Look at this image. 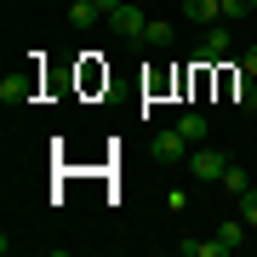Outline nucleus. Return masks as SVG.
Listing matches in <instances>:
<instances>
[{
	"mask_svg": "<svg viewBox=\"0 0 257 257\" xmlns=\"http://www.w3.org/2000/svg\"><path fill=\"white\" fill-rule=\"evenodd\" d=\"M189 138H183V132H177V126H166V132H155V143H149V155H155V160H166V166H177V160H189Z\"/></svg>",
	"mask_w": 257,
	"mask_h": 257,
	"instance_id": "2",
	"label": "nucleus"
},
{
	"mask_svg": "<svg viewBox=\"0 0 257 257\" xmlns=\"http://www.w3.org/2000/svg\"><path fill=\"white\" fill-rule=\"evenodd\" d=\"M240 69H246L251 80H257V46H246V52H240Z\"/></svg>",
	"mask_w": 257,
	"mask_h": 257,
	"instance_id": "14",
	"label": "nucleus"
},
{
	"mask_svg": "<svg viewBox=\"0 0 257 257\" xmlns=\"http://www.w3.org/2000/svg\"><path fill=\"white\" fill-rule=\"evenodd\" d=\"M183 18L211 29V23H223V0H183Z\"/></svg>",
	"mask_w": 257,
	"mask_h": 257,
	"instance_id": "5",
	"label": "nucleus"
},
{
	"mask_svg": "<svg viewBox=\"0 0 257 257\" xmlns=\"http://www.w3.org/2000/svg\"><path fill=\"white\" fill-rule=\"evenodd\" d=\"M251 109H257V103H251Z\"/></svg>",
	"mask_w": 257,
	"mask_h": 257,
	"instance_id": "16",
	"label": "nucleus"
},
{
	"mask_svg": "<svg viewBox=\"0 0 257 257\" xmlns=\"http://www.w3.org/2000/svg\"><path fill=\"white\" fill-rule=\"evenodd\" d=\"M35 97V74H6L0 80V103H29Z\"/></svg>",
	"mask_w": 257,
	"mask_h": 257,
	"instance_id": "6",
	"label": "nucleus"
},
{
	"mask_svg": "<svg viewBox=\"0 0 257 257\" xmlns=\"http://www.w3.org/2000/svg\"><path fill=\"white\" fill-rule=\"evenodd\" d=\"M177 132H183L189 143H206V114H194V109H189V114H177Z\"/></svg>",
	"mask_w": 257,
	"mask_h": 257,
	"instance_id": "9",
	"label": "nucleus"
},
{
	"mask_svg": "<svg viewBox=\"0 0 257 257\" xmlns=\"http://www.w3.org/2000/svg\"><path fill=\"white\" fill-rule=\"evenodd\" d=\"M223 189H229L234 200H240V194L251 189V177H246V166H229V172H223Z\"/></svg>",
	"mask_w": 257,
	"mask_h": 257,
	"instance_id": "11",
	"label": "nucleus"
},
{
	"mask_svg": "<svg viewBox=\"0 0 257 257\" xmlns=\"http://www.w3.org/2000/svg\"><path fill=\"white\" fill-rule=\"evenodd\" d=\"M189 166H194V177H200V183H223V172H229V160H223L217 149H200V143L189 149Z\"/></svg>",
	"mask_w": 257,
	"mask_h": 257,
	"instance_id": "3",
	"label": "nucleus"
},
{
	"mask_svg": "<svg viewBox=\"0 0 257 257\" xmlns=\"http://www.w3.org/2000/svg\"><path fill=\"white\" fill-rule=\"evenodd\" d=\"M109 29H114L120 40H132V46H138V40H143V29H149V18H143V6H132V0H126V6L109 18Z\"/></svg>",
	"mask_w": 257,
	"mask_h": 257,
	"instance_id": "4",
	"label": "nucleus"
},
{
	"mask_svg": "<svg viewBox=\"0 0 257 257\" xmlns=\"http://www.w3.org/2000/svg\"><path fill=\"white\" fill-rule=\"evenodd\" d=\"M246 234H251V223H246V217H240V223L229 217V223H223V229H217V240H223V246H229V251H240V240H246Z\"/></svg>",
	"mask_w": 257,
	"mask_h": 257,
	"instance_id": "10",
	"label": "nucleus"
},
{
	"mask_svg": "<svg viewBox=\"0 0 257 257\" xmlns=\"http://www.w3.org/2000/svg\"><path fill=\"white\" fill-rule=\"evenodd\" d=\"M172 40H177V29H172V23H149V29H143V46H155V52H166Z\"/></svg>",
	"mask_w": 257,
	"mask_h": 257,
	"instance_id": "8",
	"label": "nucleus"
},
{
	"mask_svg": "<svg viewBox=\"0 0 257 257\" xmlns=\"http://www.w3.org/2000/svg\"><path fill=\"white\" fill-rule=\"evenodd\" d=\"M251 114H257V109H251Z\"/></svg>",
	"mask_w": 257,
	"mask_h": 257,
	"instance_id": "17",
	"label": "nucleus"
},
{
	"mask_svg": "<svg viewBox=\"0 0 257 257\" xmlns=\"http://www.w3.org/2000/svg\"><path fill=\"white\" fill-rule=\"evenodd\" d=\"M97 18H103L97 0H69V23H74V29H92Z\"/></svg>",
	"mask_w": 257,
	"mask_h": 257,
	"instance_id": "7",
	"label": "nucleus"
},
{
	"mask_svg": "<svg viewBox=\"0 0 257 257\" xmlns=\"http://www.w3.org/2000/svg\"><path fill=\"white\" fill-rule=\"evenodd\" d=\"M97 6H103V18H114V12L126 6V0H97Z\"/></svg>",
	"mask_w": 257,
	"mask_h": 257,
	"instance_id": "15",
	"label": "nucleus"
},
{
	"mask_svg": "<svg viewBox=\"0 0 257 257\" xmlns=\"http://www.w3.org/2000/svg\"><path fill=\"white\" fill-rule=\"evenodd\" d=\"M251 12H257V0H223V23H240Z\"/></svg>",
	"mask_w": 257,
	"mask_h": 257,
	"instance_id": "12",
	"label": "nucleus"
},
{
	"mask_svg": "<svg viewBox=\"0 0 257 257\" xmlns=\"http://www.w3.org/2000/svg\"><path fill=\"white\" fill-rule=\"evenodd\" d=\"M234 46V35H229V23H211L206 35H200V46H194V69H211V63H223Z\"/></svg>",
	"mask_w": 257,
	"mask_h": 257,
	"instance_id": "1",
	"label": "nucleus"
},
{
	"mask_svg": "<svg viewBox=\"0 0 257 257\" xmlns=\"http://www.w3.org/2000/svg\"><path fill=\"white\" fill-rule=\"evenodd\" d=\"M240 217H246V223H251V229H257V194H251V189H246V194H240Z\"/></svg>",
	"mask_w": 257,
	"mask_h": 257,
	"instance_id": "13",
	"label": "nucleus"
}]
</instances>
